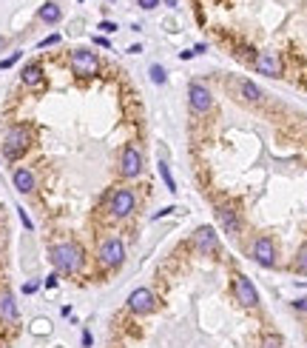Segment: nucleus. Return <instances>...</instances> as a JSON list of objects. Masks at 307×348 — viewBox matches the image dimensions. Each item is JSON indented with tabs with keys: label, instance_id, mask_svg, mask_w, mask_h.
<instances>
[{
	"label": "nucleus",
	"instance_id": "nucleus-1",
	"mask_svg": "<svg viewBox=\"0 0 307 348\" xmlns=\"http://www.w3.org/2000/svg\"><path fill=\"white\" fill-rule=\"evenodd\" d=\"M51 263L63 274H74V271L83 269V248L77 243H57L51 248Z\"/></svg>",
	"mask_w": 307,
	"mask_h": 348
},
{
	"label": "nucleus",
	"instance_id": "nucleus-2",
	"mask_svg": "<svg viewBox=\"0 0 307 348\" xmlns=\"http://www.w3.org/2000/svg\"><path fill=\"white\" fill-rule=\"evenodd\" d=\"M29 146H31V131L29 126H12V129L6 131V137H3V154H6V160H12L15 163L17 157H23V154L29 152Z\"/></svg>",
	"mask_w": 307,
	"mask_h": 348
},
{
	"label": "nucleus",
	"instance_id": "nucleus-3",
	"mask_svg": "<svg viewBox=\"0 0 307 348\" xmlns=\"http://www.w3.org/2000/svg\"><path fill=\"white\" fill-rule=\"evenodd\" d=\"M72 72L80 74V77H94V74L100 72V60L88 49H74L72 51Z\"/></svg>",
	"mask_w": 307,
	"mask_h": 348
},
{
	"label": "nucleus",
	"instance_id": "nucleus-4",
	"mask_svg": "<svg viewBox=\"0 0 307 348\" xmlns=\"http://www.w3.org/2000/svg\"><path fill=\"white\" fill-rule=\"evenodd\" d=\"M134 206H137L134 191H131V189H117L114 194H111V203H108V211H111V214H114L117 220H122V217H128L131 211H134Z\"/></svg>",
	"mask_w": 307,
	"mask_h": 348
},
{
	"label": "nucleus",
	"instance_id": "nucleus-5",
	"mask_svg": "<svg viewBox=\"0 0 307 348\" xmlns=\"http://www.w3.org/2000/svg\"><path fill=\"white\" fill-rule=\"evenodd\" d=\"M122 260H125V246L117 237L106 240L100 246V263L106 269H117V266H122Z\"/></svg>",
	"mask_w": 307,
	"mask_h": 348
},
{
	"label": "nucleus",
	"instance_id": "nucleus-6",
	"mask_svg": "<svg viewBox=\"0 0 307 348\" xmlns=\"http://www.w3.org/2000/svg\"><path fill=\"white\" fill-rule=\"evenodd\" d=\"M188 103H191V109L196 111V114H205V111L214 106V97H211V92H208L202 83H191V86H188Z\"/></svg>",
	"mask_w": 307,
	"mask_h": 348
},
{
	"label": "nucleus",
	"instance_id": "nucleus-7",
	"mask_svg": "<svg viewBox=\"0 0 307 348\" xmlns=\"http://www.w3.org/2000/svg\"><path fill=\"white\" fill-rule=\"evenodd\" d=\"M120 171L125 174V177H137V174L143 171V154H140L137 146H125V149H122Z\"/></svg>",
	"mask_w": 307,
	"mask_h": 348
},
{
	"label": "nucleus",
	"instance_id": "nucleus-8",
	"mask_svg": "<svg viewBox=\"0 0 307 348\" xmlns=\"http://www.w3.org/2000/svg\"><path fill=\"white\" fill-rule=\"evenodd\" d=\"M154 305H157V300H154L151 288H137V291H131L128 308H131L134 314H151V311H154Z\"/></svg>",
	"mask_w": 307,
	"mask_h": 348
},
{
	"label": "nucleus",
	"instance_id": "nucleus-9",
	"mask_svg": "<svg viewBox=\"0 0 307 348\" xmlns=\"http://www.w3.org/2000/svg\"><path fill=\"white\" fill-rule=\"evenodd\" d=\"M253 260H256L259 266H264V269H270L273 263H276V248H273V240L259 237L256 243H253Z\"/></svg>",
	"mask_w": 307,
	"mask_h": 348
},
{
	"label": "nucleus",
	"instance_id": "nucleus-10",
	"mask_svg": "<svg viewBox=\"0 0 307 348\" xmlns=\"http://www.w3.org/2000/svg\"><path fill=\"white\" fill-rule=\"evenodd\" d=\"M0 323L3 326L17 323V303H15V294L9 288H0Z\"/></svg>",
	"mask_w": 307,
	"mask_h": 348
},
{
	"label": "nucleus",
	"instance_id": "nucleus-11",
	"mask_svg": "<svg viewBox=\"0 0 307 348\" xmlns=\"http://www.w3.org/2000/svg\"><path fill=\"white\" fill-rule=\"evenodd\" d=\"M233 291H236V300L242 305H248V308H253V305L259 303V294H256V288H253V283H250V277H236Z\"/></svg>",
	"mask_w": 307,
	"mask_h": 348
},
{
	"label": "nucleus",
	"instance_id": "nucleus-12",
	"mask_svg": "<svg viewBox=\"0 0 307 348\" xmlns=\"http://www.w3.org/2000/svg\"><path fill=\"white\" fill-rule=\"evenodd\" d=\"M253 66H256L262 74H270V77H279V74H282V63H279V57L273 54V51H262V54H256Z\"/></svg>",
	"mask_w": 307,
	"mask_h": 348
},
{
	"label": "nucleus",
	"instance_id": "nucleus-13",
	"mask_svg": "<svg viewBox=\"0 0 307 348\" xmlns=\"http://www.w3.org/2000/svg\"><path fill=\"white\" fill-rule=\"evenodd\" d=\"M193 246L199 248V251H214V248H216V231L211 228V225L196 228V234H193Z\"/></svg>",
	"mask_w": 307,
	"mask_h": 348
},
{
	"label": "nucleus",
	"instance_id": "nucleus-14",
	"mask_svg": "<svg viewBox=\"0 0 307 348\" xmlns=\"http://www.w3.org/2000/svg\"><path fill=\"white\" fill-rule=\"evenodd\" d=\"M12 180H15V189L20 191V194H31V191H35V174H31L29 168H15Z\"/></svg>",
	"mask_w": 307,
	"mask_h": 348
},
{
	"label": "nucleus",
	"instance_id": "nucleus-15",
	"mask_svg": "<svg viewBox=\"0 0 307 348\" xmlns=\"http://www.w3.org/2000/svg\"><path fill=\"white\" fill-rule=\"evenodd\" d=\"M216 217H219V223L225 225V231L228 234H239V217H236V211L230 209V206H222V209H216Z\"/></svg>",
	"mask_w": 307,
	"mask_h": 348
},
{
	"label": "nucleus",
	"instance_id": "nucleus-16",
	"mask_svg": "<svg viewBox=\"0 0 307 348\" xmlns=\"http://www.w3.org/2000/svg\"><path fill=\"white\" fill-rule=\"evenodd\" d=\"M20 77H23V83H26L29 89L43 86V66H40V63H29L26 69H23Z\"/></svg>",
	"mask_w": 307,
	"mask_h": 348
},
{
	"label": "nucleus",
	"instance_id": "nucleus-17",
	"mask_svg": "<svg viewBox=\"0 0 307 348\" xmlns=\"http://www.w3.org/2000/svg\"><path fill=\"white\" fill-rule=\"evenodd\" d=\"M37 17L43 23H57L60 17H63V12H60V6L54 3V0H49V3H43V6L37 9Z\"/></svg>",
	"mask_w": 307,
	"mask_h": 348
},
{
	"label": "nucleus",
	"instance_id": "nucleus-18",
	"mask_svg": "<svg viewBox=\"0 0 307 348\" xmlns=\"http://www.w3.org/2000/svg\"><path fill=\"white\" fill-rule=\"evenodd\" d=\"M239 92H242V97H245L248 103H259V100L264 97L262 89H259L256 83H250V80H242V83H239Z\"/></svg>",
	"mask_w": 307,
	"mask_h": 348
},
{
	"label": "nucleus",
	"instance_id": "nucleus-19",
	"mask_svg": "<svg viewBox=\"0 0 307 348\" xmlns=\"http://www.w3.org/2000/svg\"><path fill=\"white\" fill-rule=\"evenodd\" d=\"M31 334H35V337H46V334H51V323L49 320H35V323H31V328H29Z\"/></svg>",
	"mask_w": 307,
	"mask_h": 348
},
{
	"label": "nucleus",
	"instance_id": "nucleus-20",
	"mask_svg": "<svg viewBox=\"0 0 307 348\" xmlns=\"http://www.w3.org/2000/svg\"><path fill=\"white\" fill-rule=\"evenodd\" d=\"M159 174H162V180H165V186H168V191H177V183H174V177H171V171H168V166L165 163H159Z\"/></svg>",
	"mask_w": 307,
	"mask_h": 348
},
{
	"label": "nucleus",
	"instance_id": "nucleus-21",
	"mask_svg": "<svg viewBox=\"0 0 307 348\" xmlns=\"http://www.w3.org/2000/svg\"><path fill=\"white\" fill-rule=\"evenodd\" d=\"M151 80H154L157 86H162V83H165V69H162L159 63H154V66H151Z\"/></svg>",
	"mask_w": 307,
	"mask_h": 348
},
{
	"label": "nucleus",
	"instance_id": "nucleus-22",
	"mask_svg": "<svg viewBox=\"0 0 307 348\" xmlns=\"http://www.w3.org/2000/svg\"><path fill=\"white\" fill-rule=\"evenodd\" d=\"M20 54H23V51H12L9 57H3V60H0V69H12V66H15L17 60H20Z\"/></svg>",
	"mask_w": 307,
	"mask_h": 348
},
{
	"label": "nucleus",
	"instance_id": "nucleus-23",
	"mask_svg": "<svg viewBox=\"0 0 307 348\" xmlns=\"http://www.w3.org/2000/svg\"><path fill=\"white\" fill-rule=\"evenodd\" d=\"M296 271H301V274H307V248H301V254H299V263H296Z\"/></svg>",
	"mask_w": 307,
	"mask_h": 348
},
{
	"label": "nucleus",
	"instance_id": "nucleus-24",
	"mask_svg": "<svg viewBox=\"0 0 307 348\" xmlns=\"http://www.w3.org/2000/svg\"><path fill=\"white\" fill-rule=\"evenodd\" d=\"M97 29H103V32H106V35H111V32H117V23H111V20H103L100 26H97Z\"/></svg>",
	"mask_w": 307,
	"mask_h": 348
},
{
	"label": "nucleus",
	"instance_id": "nucleus-25",
	"mask_svg": "<svg viewBox=\"0 0 307 348\" xmlns=\"http://www.w3.org/2000/svg\"><path fill=\"white\" fill-rule=\"evenodd\" d=\"M54 43H60V35H49L46 40H40V49H46V46H54Z\"/></svg>",
	"mask_w": 307,
	"mask_h": 348
},
{
	"label": "nucleus",
	"instance_id": "nucleus-26",
	"mask_svg": "<svg viewBox=\"0 0 307 348\" xmlns=\"http://www.w3.org/2000/svg\"><path fill=\"white\" fill-rule=\"evenodd\" d=\"M174 211H177V209H174V206H168V209H159L157 214H154V220H159V217H168V214H174Z\"/></svg>",
	"mask_w": 307,
	"mask_h": 348
},
{
	"label": "nucleus",
	"instance_id": "nucleus-27",
	"mask_svg": "<svg viewBox=\"0 0 307 348\" xmlns=\"http://www.w3.org/2000/svg\"><path fill=\"white\" fill-rule=\"evenodd\" d=\"M37 288H40V283H26L23 285V294H35Z\"/></svg>",
	"mask_w": 307,
	"mask_h": 348
},
{
	"label": "nucleus",
	"instance_id": "nucleus-28",
	"mask_svg": "<svg viewBox=\"0 0 307 348\" xmlns=\"http://www.w3.org/2000/svg\"><path fill=\"white\" fill-rule=\"evenodd\" d=\"M46 288H57V274H49V277H46Z\"/></svg>",
	"mask_w": 307,
	"mask_h": 348
},
{
	"label": "nucleus",
	"instance_id": "nucleus-29",
	"mask_svg": "<svg viewBox=\"0 0 307 348\" xmlns=\"http://www.w3.org/2000/svg\"><path fill=\"white\" fill-rule=\"evenodd\" d=\"M94 43H97V46H106V49L111 46V43H108V37H106V35H97V37H94Z\"/></svg>",
	"mask_w": 307,
	"mask_h": 348
},
{
	"label": "nucleus",
	"instance_id": "nucleus-30",
	"mask_svg": "<svg viewBox=\"0 0 307 348\" xmlns=\"http://www.w3.org/2000/svg\"><path fill=\"white\" fill-rule=\"evenodd\" d=\"M264 348H279V337H267V340H264Z\"/></svg>",
	"mask_w": 307,
	"mask_h": 348
},
{
	"label": "nucleus",
	"instance_id": "nucleus-31",
	"mask_svg": "<svg viewBox=\"0 0 307 348\" xmlns=\"http://www.w3.org/2000/svg\"><path fill=\"white\" fill-rule=\"evenodd\" d=\"M17 211H20V220H23V225H26V228H31V220H29V214H26V211H23V209H17Z\"/></svg>",
	"mask_w": 307,
	"mask_h": 348
},
{
	"label": "nucleus",
	"instance_id": "nucleus-32",
	"mask_svg": "<svg viewBox=\"0 0 307 348\" xmlns=\"http://www.w3.org/2000/svg\"><path fill=\"white\" fill-rule=\"evenodd\" d=\"M91 342H94V337H91V331H83V345H91Z\"/></svg>",
	"mask_w": 307,
	"mask_h": 348
},
{
	"label": "nucleus",
	"instance_id": "nucleus-33",
	"mask_svg": "<svg viewBox=\"0 0 307 348\" xmlns=\"http://www.w3.org/2000/svg\"><path fill=\"white\" fill-rule=\"evenodd\" d=\"M293 305H296V308H299V311H307V297L296 300V303H293Z\"/></svg>",
	"mask_w": 307,
	"mask_h": 348
},
{
	"label": "nucleus",
	"instance_id": "nucleus-34",
	"mask_svg": "<svg viewBox=\"0 0 307 348\" xmlns=\"http://www.w3.org/2000/svg\"><path fill=\"white\" fill-rule=\"evenodd\" d=\"M157 3H159V0H140V6H143V9H154Z\"/></svg>",
	"mask_w": 307,
	"mask_h": 348
},
{
	"label": "nucleus",
	"instance_id": "nucleus-35",
	"mask_svg": "<svg viewBox=\"0 0 307 348\" xmlns=\"http://www.w3.org/2000/svg\"><path fill=\"white\" fill-rule=\"evenodd\" d=\"M80 3H83V0H80Z\"/></svg>",
	"mask_w": 307,
	"mask_h": 348
}]
</instances>
